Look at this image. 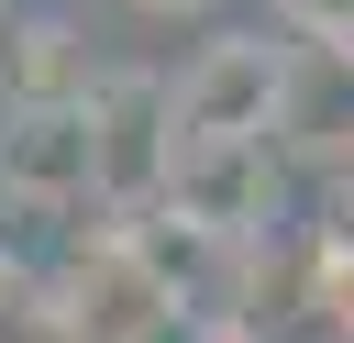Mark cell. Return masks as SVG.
Listing matches in <instances>:
<instances>
[{"label":"cell","mask_w":354,"mask_h":343,"mask_svg":"<svg viewBox=\"0 0 354 343\" xmlns=\"http://www.w3.org/2000/svg\"><path fill=\"white\" fill-rule=\"evenodd\" d=\"M343 188H354V144H343Z\"/></svg>","instance_id":"9c48e42d"},{"label":"cell","mask_w":354,"mask_h":343,"mask_svg":"<svg viewBox=\"0 0 354 343\" xmlns=\"http://www.w3.org/2000/svg\"><path fill=\"white\" fill-rule=\"evenodd\" d=\"M288 77H299V55L266 44V33H221V44H199V55L166 77V100H177V144H277V122H288Z\"/></svg>","instance_id":"7a4b0ae2"},{"label":"cell","mask_w":354,"mask_h":343,"mask_svg":"<svg viewBox=\"0 0 354 343\" xmlns=\"http://www.w3.org/2000/svg\"><path fill=\"white\" fill-rule=\"evenodd\" d=\"M343 343H354V332H343Z\"/></svg>","instance_id":"8fae6325"},{"label":"cell","mask_w":354,"mask_h":343,"mask_svg":"<svg viewBox=\"0 0 354 343\" xmlns=\"http://www.w3.org/2000/svg\"><path fill=\"white\" fill-rule=\"evenodd\" d=\"M332 55H343V66H354V22H343V44H332Z\"/></svg>","instance_id":"ba28073f"},{"label":"cell","mask_w":354,"mask_h":343,"mask_svg":"<svg viewBox=\"0 0 354 343\" xmlns=\"http://www.w3.org/2000/svg\"><path fill=\"white\" fill-rule=\"evenodd\" d=\"M166 166H177V100L166 77H88V199L111 221H155L166 210Z\"/></svg>","instance_id":"6da1fadb"},{"label":"cell","mask_w":354,"mask_h":343,"mask_svg":"<svg viewBox=\"0 0 354 343\" xmlns=\"http://www.w3.org/2000/svg\"><path fill=\"white\" fill-rule=\"evenodd\" d=\"M0 111H33V100H88V55H77V33L66 22H22L11 44H0Z\"/></svg>","instance_id":"5b68a950"},{"label":"cell","mask_w":354,"mask_h":343,"mask_svg":"<svg viewBox=\"0 0 354 343\" xmlns=\"http://www.w3.org/2000/svg\"><path fill=\"white\" fill-rule=\"evenodd\" d=\"M277 210V144H177L166 166V221L199 243H243Z\"/></svg>","instance_id":"3957f363"},{"label":"cell","mask_w":354,"mask_h":343,"mask_svg":"<svg viewBox=\"0 0 354 343\" xmlns=\"http://www.w3.org/2000/svg\"><path fill=\"white\" fill-rule=\"evenodd\" d=\"M0 44H11V0H0Z\"/></svg>","instance_id":"30bf717a"},{"label":"cell","mask_w":354,"mask_h":343,"mask_svg":"<svg viewBox=\"0 0 354 343\" xmlns=\"http://www.w3.org/2000/svg\"><path fill=\"white\" fill-rule=\"evenodd\" d=\"M0 199L11 210H88V100L0 111Z\"/></svg>","instance_id":"277c9868"},{"label":"cell","mask_w":354,"mask_h":343,"mask_svg":"<svg viewBox=\"0 0 354 343\" xmlns=\"http://www.w3.org/2000/svg\"><path fill=\"white\" fill-rule=\"evenodd\" d=\"M133 11H199V0H133Z\"/></svg>","instance_id":"52a82bcc"},{"label":"cell","mask_w":354,"mask_h":343,"mask_svg":"<svg viewBox=\"0 0 354 343\" xmlns=\"http://www.w3.org/2000/svg\"><path fill=\"white\" fill-rule=\"evenodd\" d=\"M0 343H77V321H66V299L22 266V254H0Z\"/></svg>","instance_id":"8992f818"}]
</instances>
